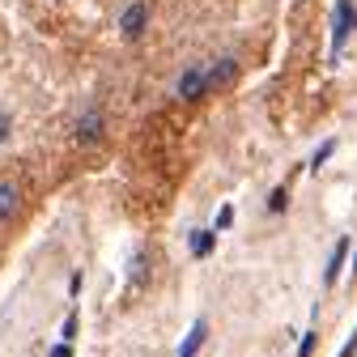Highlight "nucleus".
Returning <instances> with one entry per match:
<instances>
[{
	"label": "nucleus",
	"mask_w": 357,
	"mask_h": 357,
	"mask_svg": "<svg viewBox=\"0 0 357 357\" xmlns=\"http://www.w3.org/2000/svg\"><path fill=\"white\" fill-rule=\"evenodd\" d=\"M145 281V251H137V259H132V285Z\"/></svg>",
	"instance_id": "nucleus-14"
},
{
	"label": "nucleus",
	"mask_w": 357,
	"mask_h": 357,
	"mask_svg": "<svg viewBox=\"0 0 357 357\" xmlns=\"http://www.w3.org/2000/svg\"><path fill=\"white\" fill-rule=\"evenodd\" d=\"M52 357H73V344H68V340H60V344L52 349Z\"/></svg>",
	"instance_id": "nucleus-17"
},
{
	"label": "nucleus",
	"mask_w": 357,
	"mask_h": 357,
	"mask_svg": "<svg viewBox=\"0 0 357 357\" xmlns=\"http://www.w3.org/2000/svg\"><path fill=\"white\" fill-rule=\"evenodd\" d=\"M315 340H319V332L310 328V332L302 336V344H298V357H310V353H315Z\"/></svg>",
	"instance_id": "nucleus-13"
},
{
	"label": "nucleus",
	"mask_w": 357,
	"mask_h": 357,
	"mask_svg": "<svg viewBox=\"0 0 357 357\" xmlns=\"http://www.w3.org/2000/svg\"><path fill=\"white\" fill-rule=\"evenodd\" d=\"M174 94L183 98V102H196V98H204V94H208V73H204V64H192L183 77H178Z\"/></svg>",
	"instance_id": "nucleus-1"
},
{
	"label": "nucleus",
	"mask_w": 357,
	"mask_h": 357,
	"mask_svg": "<svg viewBox=\"0 0 357 357\" xmlns=\"http://www.w3.org/2000/svg\"><path fill=\"white\" fill-rule=\"evenodd\" d=\"M145 22H149V9L141 5V0H137V5H128V9H123V17H119V30H123V38H132V43H137V38L145 34Z\"/></svg>",
	"instance_id": "nucleus-2"
},
{
	"label": "nucleus",
	"mask_w": 357,
	"mask_h": 357,
	"mask_svg": "<svg viewBox=\"0 0 357 357\" xmlns=\"http://www.w3.org/2000/svg\"><path fill=\"white\" fill-rule=\"evenodd\" d=\"M285 200H289V188H277L268 196V213H285Z\"/></svg>",
	"instance_id": "nucleus-12"
},
{
	"label": "nucleus",
	"mask_w": 357,
	"mask_h": 357,
	"mask_svg": "<svg viewBox=\"0 0 357 357\" xmlns=\"http://www.w3.org/2000/svg\"><path fill=\"white\" fill-rule=\"evenodd\" d=\"M204 73H208V94H213V89H221V85H230V81H234L238 64H234L230 56H217L213 64H204Z\"/></svg>",
	"instance_id": "nucleus-4"
},
{
	"label": "nucleus",
	"mask_w": 357,
	"mask_h": 357,
	"mask_svg": "<svg viewBox=\"0 0 357 357\" xmlns=\"http://www.w3.org/2000/svg\"><path fill=\"white\" fill-rule=\"evenodd\" d=\"M9 132H13V119H9V111H5V107H0V145L9 141Z\"/></svg>",
	"instance_id": "nucleus-15"
},
{
	"label": "nucleus",
	"mask_w": 357,
	"mask_h": 357,
	"mask_svg": "<svg viewBox=\"0 0 357 357\" xmlns=\"http://www.w3.org/2000/svg\"><path fill=\"white\" fill-rule=\"evenodd\" d=\"M98 137H102V115H98V111H85V115L77 119V141H81V145H94Z\"/></svg>",
	"instance_id": "nucleus-5"
},
{
	"label": "nucleus",
	"mask_w": 357,
	"mask_h": 357,
	"mask_svg": "<svg viewBox=\"0 0 357 357\" xmlns=\"http://www.w3.org/2000/svg\"><path fill=\"white\" fill-rule=\"evenodd\" d=\"M213 238H217V230H196V234H192V255L204 259V255L213 251Z\"/></svg>",
	"instance_id": "nucleus-9"
},
{
	"label": "nucleus",
	"mask_w": 357,
	"mask_h": 357,
	"mask_svg": "<svg viewBox=\"0 0 357 357\" xmlns=\"http://www.w3.org/2000/svg\"><path fill=\"white\" fill-rule=\"evenodd\" d=\"M353 353H357V332H353V336H349V344H344V349H340V357H353Z\"/></svg>",
	"instance_id": "nucleus-18"
},
{
	"label": "nucleus",
	"mask_w": 357,
	"mask_h": 357,
	"mask_svg": "<svg viewBox=\"0 0 357 357\" xmlns=\"http://www.w3.org/2000/svg\"><path fill=\"white\" fill-rule=\"evenodd\" d=\"M73 336H77V315L64 319V340H73Z\"/></svg>",
	"instance_id": "nucleus-16"
},
{
	"label": "nucleus",
	"mask_w": 357,
	"mask_h": 357,
	"mask_svg": "<svg viewBox=\"0 0 357 357\" xmlns=\"http://www.w3.org/2000/svg\"><path fill=\"white\" fill-rule=\"evenodd\" d=\"M344 259H349V238H336V247H332V259H328V273H324V285H328V289L340 281V268H344Z\"/></svg>",
	"instance_id": "nucleus-6"
},
{
	"label": "nucleus",
	"mask_w": 357,
	"mask_h": 357,
	"mask_svg": "<svg viewBox=\"0 0 357 357\" xmlns=\"http://www.w3.org/2000/svg\"><path fill=\"white\" fill-rule=\"evenodd\" d=\"M349 30H353V5H349V0H336V17H332V52L344 47Z\"/></svg>",
	"instance_id": "nucleus-3"
},
{
	"label": "nucleus",
	"mask_w": 357,
	"mask_h": 357,
	"mask_svg": "<svg viewBox=\"0 0 357 357\" xmlns=\"http://www.w3.org/2000/svg\"><path fill=\"white\" fill-rule=\"evenodd\" d=\"M204 340H208V324H204V319H200V324H196V328H192V332H188V340H183V344H178V357H196V353H200V344H204Z\"/></svg>",
	"instance_id": "nucleus-7"
},
{
	"label": "nucleus",
	"mask_w": 357,
	"mask_h": 357,
	"mask_svg": "<svg viewBox=\"0 0 357 357\" xmlns=\"http://www.w3.org/2000/svg\"><path fill=\"white\" fill-rule=\"evenodd\" d=\"M234 226V204H221V213L213 217V230H230Z\"/></svg>",
	"instance_id": "nucleus-11"
},
{
	"label": "nucleus",
	"mask_w": 357,
	"mask_h": 357,
	"mask_svg": "<svg viewBox=\"0 0 357 357\" xmlns=\"http://www.w3.org/2000/svg\"><path fill=\"white\" fill-rule=\"evenodd\" d=\"M336 153V141H324L319 149H315V158H310V170H324V162Z\"/></svg>",
	"instance_id": "nucleus-10"
},
{
	"label": "nucleus",
	"mask_w": 357,
	"mask_h": 357,
	"mask_svg": "<svg viewBox=\"0 0 357 357\" xmlns=\"http://www.w3.org/2000/svg\"><path fill=\"white\" fill-rule=\"evenodd\" d=\"M22 196H17V183H0V221H9L17 213Z\"/></svg>",
	"instance_id": "nucleus-8"
}]
</instances>
